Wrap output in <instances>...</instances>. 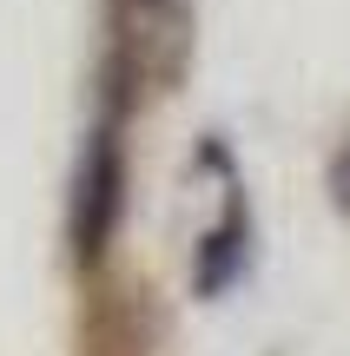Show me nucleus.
<instances>
[{"instance_id":"nucleus-4","label":"nucleus","mask_w":350,"mask_h":356,"mask_svg":"<svg viewBox=\"0 0 350 356\" xmlns=\"http://www.w3.org/2000/svg\"><path fill=\"white\" fill-rule=\"evenodd\" d=\"M139 7H145V13H166V7H179V0H139Z\"/></svg>"},{"instance_id":"nucleus-2","label":"nucleus","mask_w":350,"mask_h":356,"mask_svg":"<svg viewBox=\"0 0 350 356\" xmlns=\"http://www.w3.org/2000/svg\"><path fill=\"white\" fill-rule=\"evenodd\" d=\"M238 264H245V211L232 204V211H225V225L212 231L205 251H198V291L218 297L225 284H232V270H238Z\"/></svg>"},{"instance_id":"nucleus-3","label":"nucleus","mask_w":350,"mask_h":356,"mask_svg":"<svg viewBox=\"0 0 350 356\" xmlns=\"http://www.w3.org/2000/svg\"><path fill=\"white\" fill-rule=\"evenodd\" d=\"M331 204H337V218H350V145L331 159Z\"/></svg>"},{"instance_id":"nucleus-1","label":"nucleus","mask_w":350,"mask_h":356,"mask_svg":"<svg viewBox=\"0 0 350 356\" xmlns=\"http://www.w3.org/2000/svg\"><path fill=\"white\" fill-rule=\"evenodd\" d=\"M119 211H126V159H119L113 126H100L86 139V152H79V178H73V257L79 264L106 257Z\"/></svg>"}]
</instances>
